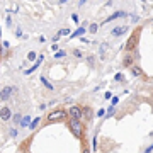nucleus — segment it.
<instances>
[{"instance_id":"obj_1","label":"nucleus","mask_w":153,"mask_h":153,"mask_svg":"<svg viewBox=\"0 0 153 153\" xmlns=\"http://www.w3.org/2000/svg\"><path fill=\"white\" fill-rule=\"evenodd\" d=\"M68 128H70V131L73 133L75 138H83V134H85V128H83V124H82V119L70 117V119H68Z\"/></svg>"},{"instance_id":"obj_2","label":"nucleus","mask_w":153,"mask_h":153,"mask_svg":"<svg viewBox=\"0 0 153 153\" xmlns=\"http://www.w3.org/2000/svg\"><path fill=\"white\" fill-rule=\"evenodd\" d=\"M68 114L63 109H55L46 116V123H58V121H66Z\"/></svg>"},{"instance_id":"obj_3","label":"nucleus","mask_w":153,"mask_h":153,"mask_svg":"<svg viewBox=\"0 0 153 153\" xmlns=\"http://www.w3.org/2000/svg\"><path fill=\"white\" fill-rule=\"evenodd\" d=\"M140 36H141V27H136V31L131 34V38L128 39V43H126V49H128L129 53L138 46V43H140Z\"/></svg>"},{"instance_id":"obj_4","label":"nucleus","mask_w":153,"mask_h":153,"mask_svg":"<svg viewBox=\"0 0 153 153\" xmlns=\"http://www.w3.org/2000/svg\"><path fill=\"white\" fill-rule=\"evenodd\" d=\"M68 116H70V117H76V119H83L82 107H78V105H71L70 111H68Z\"/></svg>"},{"instance_id":"obj_5","label":"nucleus","mask_w":153,"mask_h":153,"mask_svg":"<svg viewBox=\"0 0 153 153\" xmlns=\"http://www.w3.org/2000/svg\"><path fill=\"white\" fill-rule=\"evenodd\" d=\"M119 17H126V12H123V10H117V12H114V14H112V16H109V17H107V19H105V21L102 22L100 26H107L109 22L116 21V19H119Z\"/></svg>"},{"instance_id":"obj_6","label":"nucleus","mask_w":153,"mask_h":153,"mask_svg":"<svg viewBox=\"0 0 153 153\" xmlns=\"http://www.w3.org/2000/svg\"><path fill=\"white\" fill-rule=\"evenodd\" d=\"M0 119H2V121H10V119H12V111H10V107L4 105V107L0 109Z\"/></svg>"},{"instance_id":"obj_7","label":"nucleus","mask_w":153,"mask_h":153,"mask_svg":"<svg viewBox=\"0 0 153 153\" xmlns=\"http://www.w3.org/2000/svg\"><path fill=\"white\" fill-rule=\"evenodd\" d=\"M16 88H12V87H4L2 88V92H0V100H7V99H10L12 92H14Z\"/></svg>"},{"instance_id":"obj_8","label":"nucleus","mask_w":153,"mask_h":153,"mask_svg":"<svg viewBox=\"0 0 153 153\" xmlns=\"http://www.w3.org/2000/svg\"><path fill=\"white\" fill-rule=\"evenodd\" d=\"M128 33V26H117V27H114L112 29V36L114 38H119V36H123V34H126Z\"/></svg>"},{"instance_id":"obj_9","label":"nucleus","mask_w":153,"mask_h":153,"mask_svg":"<svg viewBox=\"0 0 153 153\" xmlns=\"http://www.w3.org/2000/svg\"><path fill=\"white\" fill-rule=\"evenodd\" d=\"M133 63H134V60H133L131 53H129V55H126V56H124V60H123V66H124V68H131Z\"/></svg>"},{"instance_id":"obj_10","label":"nucleus","mask_w":153,"mask_h":153,"mask_svg":"<svg viewBox=\"0 0 153 153\" xmlns=\"http://www.w3.org/2000/svg\"><path fill=\"white\" fill-rule=\"evenodd\" d=\"M131 75L136 76V78H138V76H143V70H141L138 65H133V66H131Z\"/></svg>"},{"instance_id":"obj_11","label":"nucleus","mask_w":153,"mask_h":153,"mask_svg":"<svg viewBox=\"0 0 153 153\" xmlns=\"http://www.w3.org/2000/svg\"><path fill=\"white\" fill-rule=\"evenodd\" d=\"M82 112H83V119H87V121L92 119V111H90V107H88V105L82 107Z\"/></svg>"},{"instance_id":"obj_12","label":"nucleus","mask_w":153,"mask_h":153,"mask_svg":"<svg viewBox=\"0 0 153 153\" xmlns=\"http://www.w3.org/2000/svg\"><path fill=\"white\" fill-rule=\"evenodd\" d=\"M39 80H41V83H43V85H44L46 88H48V90L55 92V87H53V85H51V83L48 82V78H46V76H39Z\"/></svg>"},{"instance_id":"obj_13","label":"nucleus","mask_w":153,"mask_h":153,"mask_svg":"<svg viewBox=\"0 0 153 153\" xmlns=\"http://www.w3.org/2000/svg\"><path fill=\"white\" fill-rule=\"evenodd\" d=\"M31 119H33L31 116H24V117L21 119V126H22V128H29V124H31Z\"/></svg>"},{"instance_id":"obj_14","label":"nucleus","mask_w":153,"mask_h":153,"mask_svg":"<svg viewBox=\"0 0 153 153\" xmlns=\"http://www.w3.org/2000/svg\"><path fill=\"white\" fill-rule=\"evenodd\" d=\"M83 33H85V26H80V27L76 29L75 33H71L70 36H71V38H78V36H82Z\"/></svg>"},{"instance_id":"obj_15","label":"nucleus","mask_w":153,"mask_h":153,"mask_svg":"<svg viewBox=\"0 0 153 153\" xmlns=\"http://www.w3.org/2000/svg\"><path fill=\"white\" fill-rule=\"evenodd\" d=\"M39 123H41V117H34V119L31 121V124H29V128H31V129H36Z\"/></svg>"},{"instance_id":"obj_16","label":"nucleus","mask_w":153,"mask_h":153,"mask_svg":"<svg viewBox=\"0 0 153 153\" xmlns=\"http://www.w3.org/2000/svg\"><path fill=\"white\" fill-rule=\"evenodd\" d=\"M65 56H66V51H63V49H58V53H55V58H56V60L65 58Z\"/></svg>"},{"instance_id":"obj_17","label":"nucleus","mask_w":153,"mask_h":153,"mask_svg":"<svg viewBox=\"0 0 153 153\" xmlns=\"http://www.w3.org/2000/svg\"><path fill=\"white\" fill-rule=\"evenodd\" d=\"M27 60H29V61H36V60H38V55H36V51H29Z\"/></svg>"},{"instance_id":"obj_18","label":"nucleus","mask_w":153,"mask_h":153,"mask_svg":"<svg viewBox=\"0 0 153 153\" xmlns=\"http://www.w3.org/2000/svg\"><path fill=\"white\" fill-rule=\"evenodd\" d=\"M97 29H99V24H95V22H94V24H90V26H88V31H90V33H92V34H95V33H97Z\"/></svg>"},{"instance_id":"obj_19","label":"nucleus","mask_w":153,"mask_h":153,"mask_svg":"<svg viewBox=\"0 0 153 153\" xmlns=\"http://www.w3.org/2000/svg\"><path fill=\"white\" fill-rule=\"evenodd\" d=\"M73 56H75V58H83L82 49H73Z\"/></svg>"},{"instance_id":"obj_20","label":"nucleus","mask_w":153,"mask_h":153,"mask_svg":"<svg viewBox=\"0 0 153 153\" xmlns=\"http://www.w3.org/2000/svg\"><path fill=\"white\" fill-rule=\"evenodd\" d=\"M58 34H60V36H70V29H60V31H58Z\"/></svg>"},{"instance_id":"obj_21","label":"nucleus","mask_w":153,"mask_h":153,"mask_svg":"<svg viewBox=\"0 0 153 153\" xmlns=\"http://www.w3.org/2000/svg\"><path fill=\"white\" fill-rule=\"evenodd\" d=\"M87 63H88L90 66H94V65H95V58H94L92 55H90V56H87Z\"/></svg>"},{"instance_id":"obj_22","label":"nucleus","mask_w":153,"mask_h":153,"mask_svg":"<svg viewBox=\"0 0 153 153\" xmlns=\"http://www.w3.org/2000/svg\"><path fill=\"white\" fill-rule=\"evenodd\" d=\"M112 114H114V105H109V111H107V114H105V119H107V117H111Z\"/></svg>"},{"instance_id":"obj_23","label":"nucleus","mask_w":153,"mask_h":153,"mask_svg":"<svg viewBox=\"0 0 153 153\" xmlns=\"http://www.w3.org/2000/svg\"><path fill=\"white\" fill-rule=\"evenodd\" d=\"M21 119H22V116L21 114H14V123H17V124H21Z\"/></svg>"},{"instance_id":"obj_24","label":"nucleus","mask_w":153,"mask_h":153,"mask_svg":"<svg viewBox=\"0 0 153 153\" xmlns=\"http://www.w3.org/2000/svg\"><path fill=\"white\" fill-rule=\"evenodd\" d=\"M114 80L116 82H123V80H124V75H123V73H117V75L114 76Z\"/></svg>"},{"instance_id":"obj_25","label":"nucleus","mask_w":153,"mask_h":153,"mask_svg":"<svg viewBox=\"0 0 153 153\" xmlns=\"http://www.w3.org/2000/svg\"><path fill=\"white\" fill-rule=\"evenodd\" d=\"M105 48H107V44H105V43H102V44H100V53H102V58H104V53H105Z\"/></svg>"},{"instance_id":"obj_26","label":"nucleus","mask_w":153,"mask_h":153,"mask_svg":"<svg viewBox=\"0 0 153 153\" xmlns=\"http://www.w3.org/2000/svg\"><path fill=\"white\" fill-rule=\"evenodd\" d=\"M104 99H105V100H109V99H112V94H111V92H105V94H104Z\"/></svg>"},{"instance_id":"obj_27","label":"nucleus","mask_w":153,"mask_h":153,"mask_svg":"<svg viewBox=\"0 0 153 153\" xmlns=\"http://www.w3.org/2000/svg\"><path fill=\"white\" fill-rule=\"evenodd\" d=\"M97 116H99V117H102V116H105V111H104V109H99Z\"/></svg>"},{"instance_id":"obj_28","label":"nucleus","mask_w":153,"mask_h":153,"mask_svg":"<svg viewBox=\"0 0 153 153\" xmlns=\"http://www.w3.org/2000/svg\"><path fill=\"white\" fill-rule=\"evenodd\" d=\"M10 136H12V138L17 136V129H10Z\"/></svg>"},{"instance_id":"obj_29","label":"nucleus","mask_w":153,"mask_h":153,"mask_svg":"<svg viewBox=\"0 0 153 153\" xmlns=\"http://www.w3.org/2000/svg\"><path fill=\"white\" fill-rule=\"evenodd\" d=\"M60 38H61L60 34H55V36H53V43H56V41H58V39H60Z\"/></svg>"},{"instance_id":"obj_30","label":"nucleus","mask_w":153,"mask_h":153,"mask_svg":"<svg viewBox=\"0 0 153 153\" xmlns=\"http://www.w3.org/2000/svg\"><path fill=\"white\" fill-rule=\"evenodd\" d=\"M71 19H73V22H76V24H78V16H76V14H73V16H71Z\"/></svg>"},{"instance_id":"obj_31","label":"nucleus","mask_w":153,"mask_h":153,"mask_svg":"<svg viewBox=\"0 0 153 153\" xmlns=\"http://www.w3.org/2000/svg\"><path fill=\"white\" fill-rule=\"evenodd\" d=\"M148 152H153V145H150L148 148H145V153H148Z\"/></svg>"},{"instance_id":"obj_32","label":"nucleus","mask_w":153,"mask_h":153,"mask_svg":"<svg viewBox=\"0 0 153 153\" xmlns=\"http://www.w3.org/2000/svg\"><path fill=\"white\" fill-rule=\"evenodd\" d=\"M85 2H87V0H78V7H82L83 4H85Z\"/></svg>"},{"instance_id":"obj_33","label":"nucleus","mask_w":153,"mask_h":153,"mask_svg":"<svg viewBox=\"0 0 153 153\" xmlns=\"http://www.w3.org/2000/svg\"><path fill=\"white\" fill-rule=\"evenodd\" d=\"M61 4H65V2H70V0H60Z\"/></svg>"},{"instance_id":"obj_34","label":"nucleus","mask_w":153,"mask_h":153,"mask_svg":"<svg viewBox=\"0 0 153 153\" xmlns=\"http://www.w3.org/2000/svg\"><path fill=\"white\" fill-rule=\"evenodd\" d=\"M152 26H153V22H152Z\"/></svg>"},{"instance_id":"obj_35","label":"nucleus","mask_w":153,"mask_h":153,"mask_svg":"<svg viewBox=\"0 0 153 153\" xmlns=\"http://www.w3.org/2000/svg\"><path fill=\"white\" fill-rule=\"evenodd\" d=\"M152 80H153V78H152Z\"/></svg>"}]
</instances>
